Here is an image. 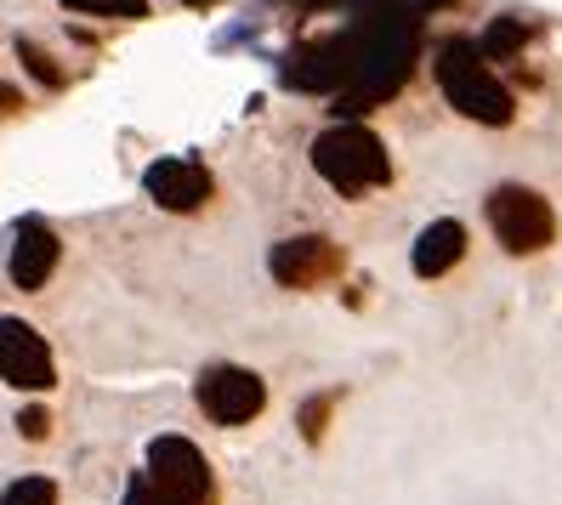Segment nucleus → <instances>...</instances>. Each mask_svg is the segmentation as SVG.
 <instances>
[{
  "label": "nucleus",
  "instance_id": "3",
  "mask_svg": "<svg viewBox=\"0 0 562 505\" xmlns=\"http://www.w3.org/2000/svg\"><path fill=\"white\" fill-rule=\"evenodd\" d=\"M488 227H494V239H501L512 256H535V250H546L557 239L551 205L535 188H522V182H506V188L488 193Z\"/></svg>",
  "mask_w": 562,
  "mask_h": 505
},
{
  "label": "nucleus",
  "instance_id": "19",
  "mask_svg": "<svg viewBox=\"0 0 562 505\" xmlns=\"http://www.w3.org/2000/svg\"><path fill=\"white\" fill-rule=\"evenodd\" d=\"M182 7H211V0H182Z\"/></svg>",
  "mask_w": 562,
  "mask_h": 505
},
{
  "label": "nucleus",
  "instance_id": "10",
  "mask_svg": "<svg viewBox=\"0 0 562 505\" xmlns=\"http://www.w3.org/2000/svg\"><path fill=\"white\" fill-rule=\"evenodd\" d=\"M460 256H467V227L443 216V222H432V227L415 239V256H409V261H415L420 279H443Z\"/></svg>",
  "mask_w": 562,
  "mask_h": 505
},
{
  "label": "nucleus",
  "instance_id": "4",
  "mask_svg": "<svg viewBox=\"0 0 562 505\" xmlns=\"http://www.w3.org/2000/svg\"><path fill=\"white\" fill-rule=\"evenodd\" d=\"M143 478L171 500V505H216L211 489V460L188 444V437H154L148 444V465Z\"/></svg>",
  "mask_w": 562,
  "mask_h": 505
},
{
  "label": "nucleus",
  "instance_id": "20",
  "mask_svg": "<svg viewBox=\"0 0 562 505\" xmlns=\"http://www.w3.org/2000/svg\"><path fill=\"white\" fill-rule=\"evenodd\" d=\"M420 7H443V0H420Z\"/></svg>",
  "mask_w": 562,
  "mask_h": 505
},
{
  "label": "nucleus",
  "instance_id": "11",
  "mask_svg": "<svg viewBox=\"0 0 562 505\" xmlns=\"http://www.w3.org/2000/svg\"><path fill=\"white\" fill-rule=\"evenodd\" d=\"M522 41H528L522 18H494V23H488V35L477 41V52H483L488 63H512V57L522 52Z\"/></svg>",
  "mask_w": 562,
  "mask_h": 505
},
{
  "label": "nucleus",
  "instance_id": "7",
  "mask_svg": "<svg viewBox=\"0 0 562 505\" xmlns=\"http://www.w3.org/2000/svg\"><path fill=\"white\" fill-rule=\"evenodd\" d=\"M268 267L284 290H313V284H329L341 273V245H329L324 233H295V239L273 245Z\"/></svg>",
  "mask_w": 562,
  "mask_h": 505
},
{
  "label": "nucleus",
  "instance_id": "8",
  "mask_svg": "<svg viewBox=\"0 0 562 505\" xmlns=\"http://www.w3.org/2000/svg\"><path fill=\"white\" fill-rule=\"evenodd\" d=\"M143 188H148V199L159 211H200L216 193V182H211V171L200 159H154L143 171Z\"/></svg>",
  "mask_w": 562,
  "mask_h": 505
},
{
  "label": "nucleus",
  "instance_id": "14",
  "mask_svg": "<svg viewBox=\"0 0 562 505\" xmlns=\"http://www.w3.org/2000/svg\"><path fill=\"white\" fill-rule=\"evenodd\" d=\"M18 57L29 63V75H35L41 86H63V69H57V63H52V57H46V52H41L35 41H29V35L18 41Z\"/></svg>",
  "mask_w": 562,
  "mask_h": 505
},
{
  "label": "nucleus",
  "instance_id": "2",
  "mask_svg": "<svg viewBox=\"0 0 562 505\" xmlns=\"http://www.w3.org/2000/svg\"><path fill=\"white\" fill-rule=\"evenodd\" d=\"M313 171L336 193L358 199V193L392 182V159H386V143L375 137L370 125H329L324 137L313 143Z\"/></svg>",
  "mask_w": 562,
  "mask_h": 505
},
{
  "label": "nucleus",
  "instance_id": "15",
  "mask_svg": "<svg viewBox=\"0 0 562 505\" xmlns=\"http://www.w3.org/2000/svg\"><path fill=\"white\" fill-rule=\"evenodd\" d=\"M329 409H336V397H307L302 403V437H307V444H318V437H324V420H329Z\"/></svg>",
  "mask_w": 562,
  "mask_h": 505
},
{
  "label": "nucleus",
  "instance_id": "5",
  "mask_svg": "<svg viewBox=\"0 0 562 505\" xmlns=\"http://www.w3.org/2000/svg\"><path fill=\"white\" fill-rule=\"evenodd\" d=\"M193 397H200V409L216 420V426H250L261 409H268V386H261L256 369H239V363H211L200 386H193Z\"/></svg>",
  "mask_w": 562,
  "mask_h": 505
},
{
  "label": "nucleus",
  "instance_id": "1",
  "mask_svg": "<svg viewBox=\"0 0 562 505\" xmlns=\"http://www.w3.org/2000/svg\"><path fill=\"white\" fill-rule=\"evenodd\" d=\"M438 86L443 97L477 125H506L517 109H512V91L494 80L488 57L477 52V41H443L438 46Z\"/></svg>",
  "mask_w": 562,
  "mask_h": 505
},
{
  "label": "nucleus",
  "instance_id": "12",
  "mask_svg": "<svg viewBox=\"0 0 562 505\" xmlns=\"http://www.w3.org/2000/svg\"><path fill=\"white\" fill-rule=\"evenodd\" d=\"M0 505H57V483L52 478H18V483H7Z\"/></svg>",
  "mask_w": 562,
  "mask_h": 505
},
{
  "label": "nucleus",
  "instance_id": "17",
  "mask_svg": "<svg viewBox=\"0 0 562 505\" xmlns=\"http://www.w3.org/2000/svg\"><path fill=\"white\" fill-rule=\"evenodd\" d=\"M18 431L29 437V444H41V437H52V415L46 409H23L18 415Z\"/></svg>",
  "mask_w": 562,
  "mask_h": 505
},
{
  "label": "nucleus",
  "instance_id": "18",
  "mask_svg": "<svg viewBox=\"0 0 562 505\" xmlns=\"http://www.w3.org/2000/svg\"><path fill=\"white\" fill-rule=\"evenodd\" d=\"M12 114H23V91L0 80V120H12Z\"/></svg>",
  "mask_w": 562,
  "mask_h": 505
},
{
  "label": "nucleus",
  "instance_id": "13",
  "mask_svg": "<svg viewBox=\"0 0 562 505\" xmlns=\"http://www.w3.org/2000/svg\"><path fill=\"white\" fill-rule=\"evenodd\" d=\"M69 12H86V18H143L148 0H63Z\"/></svg>",
  "mask_w": 562,
  "mask_h": 505
},
{
  "label": "nucleus",
  "instance_id": "6",
  "mask_svg": "<svg viewBox=\"0 0 562 505\" xmlns=\"http://www.w3.org/2000/svg\"><path fill=\"white\" fill-rule=\"evenodd\" d=\"M0 381L18 392H52L57 363H52L46 335H35V324L0 318Z\"/></svg>",
  "mask_w": 562,
  "mask_h": 505
},
{
  "label": "nucleus",
  "instance_id": "16",
  "mask_svg": "<svg viewBox=\"0 0 562 505\" xmlns=\"http://www.w3.org/2000/svg\"><path fill=\"white\" fill-rule=\"evenodd\" d=\"M120 505H171V500H165V494H159V489L143 478V471H137V478L125 483V500H120Z\"/></svg>",
  "mask_w": 562,
  "mask_h": 505
},
{
  "label": "nucleus",
  "instance_id": "9",
  "mask_svg": "<svg viewBox=\"0 0 562 505\" xmlns=\"http://www.w3.org/2000/svg\"><path fill=\"white\" fill-rule=\"evenodd\" d=\"M57 256H63L57 233H52L41 216H23V222L12 227V256H7V273H12V284H18V290H41V284L57 273Z\"/></svg>",
  "mask_w": 562,
  "mask_h": 505
}]
</instances>
